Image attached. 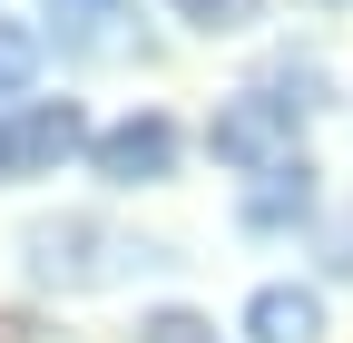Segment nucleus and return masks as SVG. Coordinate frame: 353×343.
<instances>
[{
  "mask_svg": "<svg viewBox=\"0 0 353 343\" xmlns=\"http://www.w3.org/2000/svg\"><path fill=\"white\" fill-rule=\"evenodd\" d=\"M0 108H10V98H0Z\"/></svg>",
  "mask_w": 353,
  "mask_h": 343,
  "instance_id": "1a4fd4ad",
  "label": "nucleus"
},
{
  "mask_svg": "<svg viewBox=\"0 0 353 343\" xmlns=\"http://www.w3.org/2000/svg\"><path fill=\"white\" fill-rule=\"evenodd\" d=\"M69 147H88V127H79L69 98H10L0 108V177H39Z\"/></svg>",
  "mask_w": 353,
  "mask_h": 343,
  "instance_id": "f03ea898",
  "label": "nucleus"
},
{
  "mask_svg": "<svg viewBox=\"0 0 353 343\" xmlns=\"http://www.w3.org/2000/svg\"><path fill=\"white\" fill-rule=\"evenodd\" d=\"M138 343H216V324H196V314H148Z\"/></svg>",
  "mask_w": 353,
  "mask_h": 343,
  "instance_id": "0eeeda50",
  "label": "nucleus"
},
{
  "mask_svg": "<svg viewBox=\"0 0 353 343\" xmlns=\"http://www.w3.org/2000/svg\"><path fill=\"white\" fill-rule=\"evenodd\" d=\"M304 206H314V167L285 157V167H265V177L245 187V226H294Z\"/></svg>",
  "mask_w": 353,
  "mask_h": 343,
  "instance_id": "39448f33",
  "label": "nucleus"
},
{
  "mask_svg": "<svg viewBox=\"0 0 353 343\" xmlns=\"http://www.w3.org/2000/svg\"><path fill=\"white\" fill-rule=\"evenodd\" d=\"M176 20H187V30H245L255 0H176Z\"/></svg>",
  "mask_w": 353,
  "mask_h": 343,
  "instance_id": "423d86ee",
  "label": "nucleus"
},
{
  "mask_svg": "<svg viewBox=\"0 0 353 343\" xmlns=\"http://www.w3.org/2000/svg\"><path fill=\"white\" fill-rule=\"evenodd\" d=\"M294 127H304V98H285V89H245V98L216 108L206 147H216V167H236V177H265V167L294 157Z\"/></svg>",
  "mask_w": 353,
  "mask_h": 343,
  "instance_id": "f257e3e1",
  "label": "nucleus"
},
{
  "mask_svg": "<svg viewBox=\"0 0 353 343\" xmlns=\"http://www.w3.org/2000/svg\"><path fill=\"white\" fill-rule=\"evenodd\" d=\"M59 10H99V0H59Z\"/></svg>",
  "mask_w": 353,
  "mask_h": 343,
  "instance_id": "6e6552de",
  "label": "nucleus"
},
{
  "mask_svg": "<svg viewBox=\"0 0 353 343\" xmlns=\"http://www.w3.org/2000/svg\"><path fill=\"white\" fill-rule=\"evenodd\" d=\"M88 167H99L108 187H157L167 167H176V127H167L157 108H138V118H118V127L88 138Z\"/></svg>",
  "mask_w": 353,
  "mask_h": 343,
  "instance_id": "7ed1b4c3",
  "label": "nucleus"
},
{
  "mask_svg": "<svg viewBox=\"0 0 353 343\" xmlns=\"http://www.w3.org/2000/svg\"><path fill=\"white\" fill-rule=\"evenodd\" d=\"M245 343H324V304L304 284H265L245 304Z\"/></svg>",
  "mask_w": 353,
  "mask_h": 343,
  "instance_id": "20e7f679",
  "label": "nucleus"
}]
</instances>
